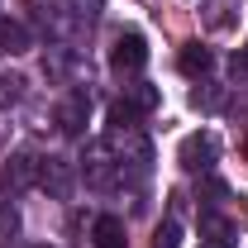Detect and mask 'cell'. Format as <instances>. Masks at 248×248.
I'll use <instances>...</instances> for the list:
<instances>
[{
    "instance_id": "cell-15",
    "label": "cell",
    "mask_w": 248,
    "mask_h": 248,
    "mask_svg": "<svg viewBox=\"0 0 248 248\" xmlns=\"http://www.w3.org/2000/svg\"><path fill=\"white\" fill-rule=\"evenodd\" d=\"M38 248H53V244H38Z\"/></svg>"
},
{
    "instance_id": "cell-8",
    "label": "cell",
    "mask_w": 248,
    "mask_h": 248,
    "mask_svg": "<svg viewBox=\"0 0 248 248\" xmlns=\"http://www.w3.org/2000/svg\"><path fill=\"white\" fill-rule=\"evenodd\" d=\"M201 234H205V244H210V248H229V244H234V224H229L224 215H215V210L201 215Z\"/></svg>"
},
{
    "instance_id": "cell-10",
    "label": "cell",
    "mask_w": 248,
    "mask_h": 248,
    "mask_svg": "<svg viewBox=\"0 0 248 248\" xmlns=\"http://www.w3.org/2000/svg\"><path fill=\"white\" fill-rule=\"evenodd\" d=\"M129 105H134L139 115H148V110H157V105H162V91H157V86H148V81H139V86H129Z\"/></svg>"
},
{
    "instance_id": "cell-16",
    "label": "cell",
    "mask_w": 248,
    "mask_h": 248,
    "mask_svg": "<svg viewBox=\"0 0 248 248\" xmlns=\"http://www.w3.org/2000/svg\"><path fill=\"white\" fill-rule=\"evenodd\" d=\"M244 153H248V143H244Z\"/></svg>"
},
{
    "instance_id": "cell-1",
    "label": "cell",
    "mask_w": 248,
    "mask_h": 248,
    "mask_svg": "<svg viewBox=\"0 0 248 248\" xmlns=\"http://www.w3.org/2000/svg\"><path fill=\"white\" fill-rule=\"evenodd\" d=\"M215 157H219V139L210 134V129H201V134L182 139V167H186V172H210Z\"/></svg>"
},
{
    "instance_id": "cell-14",
    "label": "cell",
    "mask_w": 248,
    "mask_h": 248,
    "mask_svg": "<svg viewBox=\"0 0 248 248\" xmlns=\"http://www.w3.org/2000/svg\"><path fill=\"white\" fill-rule=\"evenodd\" d=\"M234 72H239V77H248V43L234 53Z\"/></svg>"
},
{
    "instance_id": "cell-13",
    "label": "cell",
    "mask_w": 248,
    "mask_h": 248,
    "mask_svg": "<svg viewBox=\"0 0 248 248\" xmlns=\"http://www.w3.org/2000/svg\"><path fill=\"white\" fill-rule=\"evenodd\" d=\"M153 248H182V224L177 219H162L153 229Z\"/></svg>"
},
{
    "instance_id": "cell-12",
    "label": "cell",
    "mask_w": 248,
    "mask_h": 248,
    "mask_svg": "<svg viewBox=\"0 0 248 248\" xmlns=\"http://www.w3.org/2000/svg\"><path fill=\"white\" fill-rule=\"evenodd\" d=\"M24 100V77L19 72H5L0 77V105H19Z\"/></svg>"
},
{
    "instance_id": "cell-5",
    "label": "cell",
    "mask_w": 248,
    "mask_h": 248,
    "mask_svg": "<svg viewBox=\"0 0 248 248\" xmlns=\"http://www.w3.org/2000/svg\"><path fill=\"white\" fill-rule=\"evenodd\" d=\"M86 115H91V100H86V91L67 95V100H62V110H58L62 134H81V129H86Z\"/></svg>"
},
{
    "instance_id": "cell-2",
    "label": "cell",
    "mask_w": 248,
    "mask_h": 248,
    "mask_svg": "<svg viewBox=\"0 0 248 248\" xmlns=\"http://www.w3.org/2000/svg\"><path fill=\"white\" fill-rule=\"evenodd\" d=\"M110 67L115 72H143L148 67V38L139 29H129L115 38V53H110Z\"/></svg>"
},
{
    "instance_id": "cell-3",
    "label": "cell",
    "mask_w": 248,
    "mask_h": 248,
    "mask_svg": "<svg viewBox=\"0 0 248 248\" xmlns=\"http://www.w3.org/2000/svg\"><path fill=\"white\" fill-rule=\"evenodd\" d=\"M38 167H43V157H33V153H15V157H10V167L0 172V182L10 186V191H24V186L38 182Z\"/></svg>"
},
{
    "instance_id": "cell-6",
    "label": "cell",
    "mask_w": 248,
    "mask_h": 248,
    "mask_svg": "<svg viewBox=\"0 0 248 248\" xmlns=\"http://www.w3.org/2000/svg\"><path fill=\"white\" fill-rule=\"evenodd\" d=\"M38 182L48 186L53 196H67V191H72V162H67V157H48V162L38 167Z\"/></svg>"
},
{
    "instance_id": "cell-4",
    "label": "cell",
    "mask_w": 248,
    "mask_h": 248,
    "mask_svg": "<svg viewBox=\"0 0 248 248\" xmlns=\"http://www.w3.org/2000/svg\"><path fill=\"white\" fill-rule=\"evenodd\" d=\"M91 244H95V248H129L124 219H120V215H95V224H91Z\"/></svg>"
},
{
    "instance_id": "cell-7",
    "label": "cell",
    "mask_w": 248,
    "mask_h": 248,
    "mask_svg": "<svg viewBox=\"0 0 248 248\" xmlns=\"http://www.w3.org/2000/svg\"><path fill=\"white\" fill-rule=\"evenodd\" d=\"M177 67H182L186 77H205V72L215 67V53H210L205 43H186V48H182V58H177Z\"/></svg>"
},
{
    "instance_id": "cell-11",
    "label": "cell",
    "mask_w": 248,
    "mask_h": 248,
    "mask_svg": "<svg viewBox=\"0 0 248 248\" xmlns=\"http://www.w3.org/2000/svg\"><path fill=\"white\" fill-rule=\"evenodd\" d=\"M19 239V210L15 201H0V244H15Z\"/></svg>"
},
{
    "instance_id": "cell-9",
    "label": "cell",
    "mask_w": 248,
    "mask_h": 248,
    "mask_svg": "<svg viewBox=\"0 0 248 248\" xmlns=\"http://www.w3.org/2000/svg\"><path fill=\"white\" fill-rule=\"evenodd\" d=\"M0 48H10V53H29L33 48V33L19 24V19H0Z\"/></svg>"
}]
</instances>
